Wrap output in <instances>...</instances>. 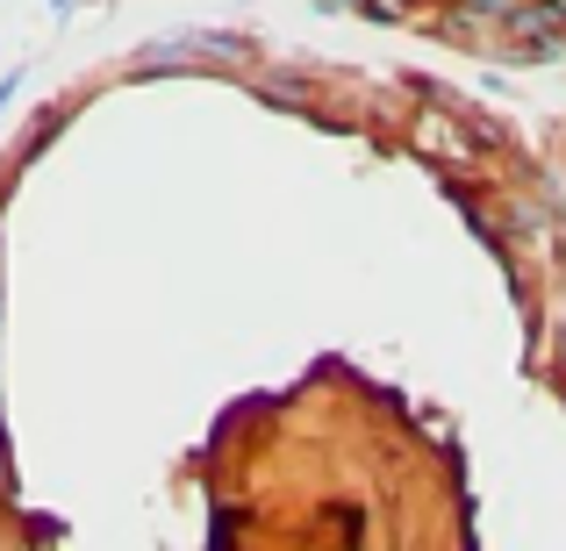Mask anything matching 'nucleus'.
Instances as JSON below:
<instances>
[{
    "label": "nucleus",
    "instance_id": "obj_1",
    "mask_svg": "<svg viewBox=\"0 0 566 551\" xmlns=\"http://www.w3.org/2000/svg\"><path fill=\"white\" fill-rule=\"evenodd\" d=\"M14 86H22V72H8V80H0V108H8V94H14Z\"/></svg>",
    "mask_w": 566,
    "mask_h": 551
},
{
    "label": "nucleus",
    "instance_id": "obj_2",
    "mask_svg": "<svg viewBox=\"0 0 566 551\" xmlns=\"http://www.w3.org/2000/svg\"><path fill=\"white\" fill-rule=\"evenodd\" d=\"M51 8H57V14H65V8H72V0H51Z\"/></svg>",
    "mask_w": 566,
    "mask_h": 551
}]
</instances>
